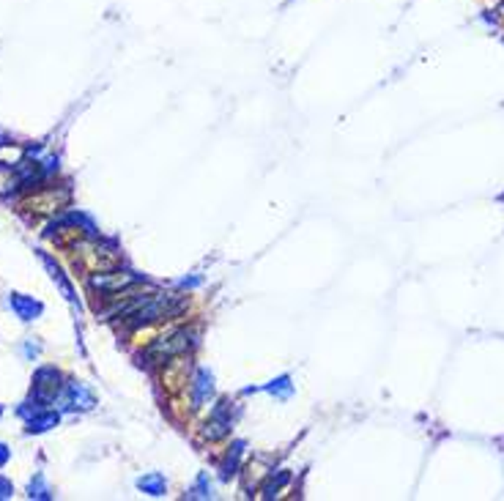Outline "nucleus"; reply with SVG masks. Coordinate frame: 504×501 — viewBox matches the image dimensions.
I'll return each mask as SVG.
<instances>
[{
	"label": "nucleus",
	"instance_id": "obj_16",
	"mask_svg": "<svg viewBox=\"0 0 504 501\" xmlns=\"http://www.w3.org/2000/svg\"><path fill=\"white\" fill-rule=\"evenodd\" d=\"M6 460H8V450H6V447H3V444H0V466H3V463H6Z\"/></svg>",
	"mask_w": 504,
	"mask_h": 501
},
{
	"label": "nucleus",
	"instance_id": "obj_3",
	"mask_svg": "<svg viewBox=\"0 0 504 501\" xmlns=\"http://www.w3.org/2000/svg\"><path fill=\"white\" fill-rule=\"evenodd\" d=\"M132 285H134V277L126 274V272H115V274L99 272L96 277H91V288L99 291V293H107V296H121Z\"/></svg>",
	"mask_w": 504,
	"mask_h": 501
},
{
	"label": "nucleus",
	"instance_id": "obj_4",
	"mask_svg": "<svg viewBox=\"0 0 504 501\" xmlns=\"http://www.w3.org/2000/svg\"><path fill=\"white\" fill-rule=\"evenodd\" d=\"M58 389H61L58 370H55V367H42V370L36 373V383H33L36 398H39V400H52V398L58 395Z\"/></svg>",
	"mask_w": 504,
	"mask_h": 501
},
{
	"label": "nucleus",
	"instance_id": "obj_1",
	"mask_svg": "<svg viewBox=\"0 0 504 501\" xmlns=\"http://www.w3.org/2000/svg\"><path fill=\"white\" fill-rule=\"evenodd\" d=\"M181 310H184V301L173 293H151L126 315V326L140 329V326L156 324V321H168V318L178 315Z\"/></svg>",
	"mask_w": 504,
	"mask_h": 501
},
{
	"label": "nucleus",
	"instance_id": "obj_5",
	"mask_svg": "<svg viewBox=\"0 0 504 501\" xmlns=\"http://www.w3.org/2000/svg\"><path fill=\"white\" fill-rule=\"evenodd\" d=\"M230 425H233V419H230V408H227V402H220V408L211 414V419L206 422V430H203V436L208 438V441H217V438H222L230 433Z\"/></svg>",
	"mask_w": 504,
	"mask_h": 501
},
{
	"label": "nucleus",
	"instance_id": "obj_7",
	"mask_svg": "<svg viewBox=\"0 0 504 501\" xmlns=\"http://www.w3.org/2000/svg\"><path fill=\"white\" fill-rule=\"evenodd\" d=\"M11 307L17 310V315H20L23 321H33V318L42 312V304L33 301L30 296H23V293H14V296H11Z\"/></svg>",
	"mask_w": 504,
	"mask_h": 501
},
{
	"label": "nucleus",
	"instance_id": "obj_15",
	"mask_svg": "<svg viewBox=\"0 0 504 501\" xmlns=\"http://www.w3.org/2000/svg\"><path fill=\"white\" fill-rule=\"evenodd\" d=\"M11 493H14V485H11L8 479H3V476H0V499H8Z\"/></svg>",
	"mask_w": 504,
	"mask_h": 501
},
{
	"label": "nucleus",
	"instance_id": "obj_8",
	"mask_svg": "<svg viewBox=\"0 0 504 501\" xmlns=\"http://www.w3.org/2000/svg\"><path fill=\"white\" fill-rule=\"evenodd\" d=\"M211 395H214V383H211V376H208V373H198L195 383H192V400H195V405L206 402L208 398H211Z\"/></svg>",
	"mask_w": 504,
	"mask_h": 501
},
{
	"label": "nucleus",
	"instance_id": "obj_14",
	"mask_svg": "<svg viewBox=\"0 0 504 501\" xmlns=\"http://www.w3.org/2000/svg\"><path fill=\"white\" fill-rule=\"evenodd\" d=\"M269 389H272V392H279L282 398H285V395H291V383H288V378H279V381H275Z\"/></svg>",
	"mask_w": 504,
	"mask_h": 501
},
{
	"label": "nucleus",
	"instance_id": "obj_10",
	"mask_svg": "<svg viewBox=\"0 0 504 501\" xmlns=\"http://www.w3.org/2000/svg\"><path fill=\"white\" fill-rule=\"evenodd\" d=\"M55 425H58V414L47 411V414L33 417V419H30V425H27V430H30V433H42V430H50V427H55Z\"/></svg>",
	"mask_w": 504,
	"mask_h": 501
},
{
	"label": "nucleus",
	"instance_id": "obj_11",
	"mask_svg": "<svg viewBox=\"0 0 504 501\" xmlns=\"http://www.w3.org/2000/svg\"><path fill=\"white\" fill-rule=\"evenodd\" d=\"M241 450H244V444H236L233 447V455L227 457V463H225V469H222V476H233L236 474V466H239V457H241Z\"/></svg>",
	"mask_w": 504,
	"mask_h": 501
},
{
	"label": "nucleus",
	"instance_id": "obj_6",
	"mask_svg": "<svg viewBox=\"0 0 504 501\" xmlns=\"http://www.w3.org/2000/svg\"><path fill=\"white\" fill-rule=\"evenodd\" d=\"M63 405H66V408L88 411V408H94V395H91L82 383H69L66 392H63Z\"/></svg>",
	"mask_w": 504,
	"mask_h": 501
},
{
	"label": "nucleus",
	"instance_id": "obj_2",
	"mask_svg": "<svg viewBox=\"0 0 504 501\" xmlns=\"http://www.w3.org/2000/svg\"><path fill=\"white\" fill-rule=\"evenodd\" d=\"M192 348V331L187 329H178V331H170L165 337H156L151 345H149V356H151L156 364L173 359V356H181L184 351Z\"/></svg>",
	"mask_w": 504,
	"mask_h": 501
},
{
	"label": "nucleus",
	"instance_id": "obj_12",
	"mask_svg": "<svg viewBox=\"0 0 504 501\" xmlns=\"http://www.w3.org/2000/svg\"><path fill=\"white\" fill-rule=\"evenodd\" d=\"M50 499V488L44 485V479L42 476H36V482H30V499Z\"/></svg>",
	"mask_w": 504,
	"mask_h": 501
},
{
	"label": "nucleus",
	"instance_id": "obj_13",
	"mask_svg": "<svg viewBox=\"0 0 504 501\" xmlns=\"http://www.w3.org/2000/svg\"><path fill=\"white\" fill-rule=\"evenodd\" d=\"M285 482H288V474H279L277 479H272V482H269V485L263 488V496H266V499H272V496L277 493V490L282 488V485H285Z\"/></svg>",
	"mask_w": 504,
	"mask_h": 501
},
{
	"label": "nucleus",
	"instance_id": "obj_9",
	"mask_svg": "<svg viewBox=\"0 0 504 501\" xmlns=\"http://www.w3.org/2000/svg\"><path fill=\"white\" fill-rule=\"evenodd\" d=\"M137 485H140V490H146V493H151V496H162V493H165V488H168V485H165V476L162 474L143 476Z\"/></svg>",
	"mask_w": 504,
	"mask_h": 501
}]
</instances>
